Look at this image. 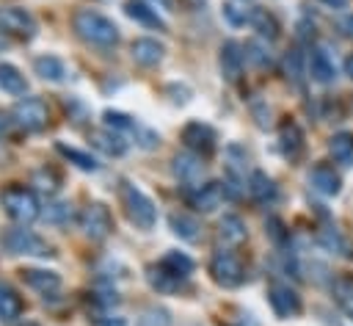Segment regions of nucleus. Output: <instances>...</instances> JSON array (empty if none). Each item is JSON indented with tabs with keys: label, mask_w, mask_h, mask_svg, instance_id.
<instances>
[{
	"label": "nucleus",
	"mask_w": 353,
	"mask_h": 326,
	"mask_svg": "<svg viewBox=\"0 0 353 326\" xmlns=\"http://www.w3.org/2000/svg\"><path fill=\"white\" fill-rule=\"evenodd\" d=\"M210 276L221 287H240L243 279H245V268H243V262L234 251L221 249L210 257Z\"/></svg>",
	"instance_id": "obj_4"
},
{
	"label": "nucleus",
	"mask_w": 353,
	"mask_h": 326,
	"mask_svg": "<svg viewBox=\"0 0 353 326\" xmlns=\"http://www.w3.org/2000/svg\"><path fill=\"white\" fill-rule=\"evenodd\" d=\"M223 196H226L223 182H204V185H199V188L190 193V204H193L196 210H201V213H212V210L221 204Z\"/></svg>",
	"instance_id": "obj_17"
},
{
	"label": "nucleus",
	"mask_w": 353,
	"mask_h": 326,
	"mask_svg": "<svg viewBox=\"0 0 353 326\" xmlns=\"http://www.w3.org/2000/svg\"><path fill=\"white\" fill-rule=\"evenodd\" d=\"M245 235H248V229H245V224H243L240 215L229 213V215H223V218L218 221V238H221L226 246H240V243L245 240Z\"/></svg>",
	"instance_id": "obj_22"
},
{
	"label": "nucleus",
	"mask_w": 353,
	"mask_h": 326,
	"mask_svg": "<svg viewBox=\"0 0 353 326\" xmlns=\"http://www.w3.org/2000/svg\"><path fill=\"white\" fill-rule=\"evenodd\" d=\"M248 22H251V28L259 33V36H265V39H279V22H276V17L270 14V11H265V8H251V17H248Z\"/></svg>",
	"instance_id": "obj_31"
},
{
	"label": "nucleus",
	"mask_w": 353,
	"mask_h": 326,
	"mask_svg": "<svg viewBox=\"0 0 353 326\" xmlns=\"http://www.w3.org/2000/svg\"><path fill=\"white\" fill-rule=\"evenodd\" d=\"M279 149H281V155H284L290 163H298V160L303 157V149H306L303 133H301V127H298L295 122H290V119L279 127Z\"/></svg>",
	"instance_id": "obj_12"
},
{
	"label": "nucleus",
	"mask_w": 353,
	"mask_h": 326,
	"mask_svg": "<svg viewBox=\"0 0 353 326\" xmlns=\"http://www.w3.org/2000/svg\"><path fill=\"white\" fill-rule=\"evenodd\" d=\"M317 243H320L323 249L334 251V254L353 257V246H350V243L339 235V229H334V227H320V232H317Z\"/></svg>",
	"instance_id": "obj_30"
},
{
	"label": "nucleus",
	"mask_w": 353,
	"mask_h": 326,
	"mask_svg": "<svg viewBox=\"0 0 353 326\" xmlns=\"http://www.w3.org/2000/svg\"><path fill=\"white\" fill-rule=\"evenodd\" d=\"M248 17H251V8H245V3H240V0H229V3H223V19H226L229 25L240 28V25L248 22Z\"/></svg>",
	"instance_id": "obj_37"
},
{
	"label": "nucleus",
	"mask_w": 353,
	"mask_h": 326,
	"mask_svg": "<svg viewBox=\"0 0 353 326\" xmlns=\"http://www.w3.org/2000/svg\"><path fill=\"white\" fill-rule=\"evenodd\" d=\"M33 72H36L41 80H50V83L66 80V64H63L58 55H39V58L33 61Z\"/></svg>",
	"instance_id": "obj_24"
},
{
	"label": "nucleus",
	"mask_w": 353,
	"mask_h": 326,
	"mask_svg": "<svg viewBox=\"0 0 353 326\" xmlns=\"http://www.w3.org/2000/svg\"><path fill=\"white\" fill-rule=\"evenodd\" d=\"M248 193L259 204H270L279 196V188H276L273 177H268L265 171H251V177H248Z\"/></svg>",
	"instance_id": "obj_21"
},
{
	"label": "nucleus",
	"mask_w": 353,
	"mask_h": 326,
	"mask_svg": "<svg viewBox=\"0 0 353 326\" xmlns=\"http://www.w3.org/2000/svg\"><path fill=\"white\" fill-rule=\"evenodd\" d=\"M44 218H47L50 224H66V221L72 218V204H69V202H55V204H47Z\"/></svg>",
	"instance_id": "obj_39"
},
{
	"label": "nucleus",
	"mask_w": 353,
	"mask_h": 326,
	"mask_svg": "<svg viewBox=\"0 0 353 326\" xmlns=\"http://www.w3.org/2000/svg\"><path fill=\"white\" fill-rule=\"evenodd\" d=\"M268 301H270V309L276 312V318H281V320L295 318V315H301V309H303L298 290L290 287L287 282H270V287H268Z\"/></svg>",
	"instance_id": "obj_6"
},
{
	"label": "nucleus",
	"mask_w": 353,
	"mask_h": 326,
	"mask_svg": "<svg viewBox=\"0 0 353 326\" xmlns=\"http://www.w3.org/2000/svg\"><path fill=\"white\" fill-rule=\"evenodd\" d=\"M22 315V298L14 287L0 285V320H17Z\"/></svg>",
	"instance_id": "obj_32"
},
{
	"label": "nucleus",
	"mask_w": 353,
	"mask_h": 326,
	"mask_svg": "<svg viewBox=\"0 0 353 326\" xmlns=\"http://www.w3.org/2000/svg\"><path fill=\"white\" fill-rule=\"evenodd\" d=\"M0 30L17 39H33L36 19L25 8H0Z\"/></svg>",
	"instance_id": "obj_10"
},
{
	"label": "nucleus",
	"mask_w": 353,
	"mask_h": 326,
	"mask_svg": "<svg viewBox=\"0 0 353 326\" xmlns=\"http://www.w3.org/2000/svg\"><path fill=\"white\" fill-rule=\"evenodd\" d=\"M218 61H221V75L229 80V83H237L240 80V75H243V64H245V50L237 44V41H223L221 44V55H218Z\"/></svg>",
	"instance_id": "obj_11"
},
{
	"label": "nucleus",
	"mask_w": 353,
	"mask_h": 326,
	"mask_svg": "<svg viewBox=\"0 0 353 326\" xmlns=\"http://www.w3.org/2000/svg\"><path fill=\"white\" fill-rule=\"evenodd\" d=\"M3 246L11 251V254H30V257H47L50 254V246L33 232V229H25V227H14L3 235Z\"/></svg>",
	"instance_id": "obj_5"
},
{
	"label": "nucleus",
	"mask_w": 353,
	"mask_h": 326,
	"mask_svg": "<svg viewBox=\"0 0 353 326\" xmlns=\"http://www.w3.org/2000/svg\"><path fill=\"white\" fill-rule=\"evenodd\" d=\"M0 88L11 97H22L28 91V80L14 64H0Z\"/></svg>",
	"instance_id": "obj_28"
},
{
	"label": "nucleus",
	"mask_w": 353,
	"mask_h": 326,
	"mask_svg": "<svg viewBox=\"0 0 353 326\" xmlns=\"http://www.w3.org/2000/svg\"><path fill=\"white\" fill-rule=\"evenodd\" d=\"M281 72H284V77H287L292 86H298V88L303 86L306 69H303V55H301L298 47H292V50L284 52V58H281Z\"/></svg>",
	"instance_id": "obj_29"
},
{
	"label": "nucleus",
	"mask_w": 353,
	"mask_h": 326,
	"mask_svg": "<svg viewBox=\"0 0 353 326\" xmlns=\"http://www.w3.org/2000/svg\"><path fill=\"white\" fill-rule=\"evenodd\" d=\"M135 326H171V312L163 307H149Z\"/></svg>",
	"instance_id": "obj_38"
},
{
	"label": "nucleus",
	"mask_w": 353,
	"mask_h": 326,
	"mask_svg": "<svg viewBox=\"0 0 353 326\" xmlns=\"http://www.w3.org/2000/svg\"><path fill=\"white\" fill-rule=\"evenodd\" d=\"M182 141H185V146L193 152V155H199V157H210L212 152H215V130L210 127V124H204V122H188L185 127H182Z\"/></svg>",
	"instance_id": "obj_9"
},
{
	"label": "nucleus",
	"mask_w": 353,
	"mask_h": 326,
	"mask_svg": "<svg viewBox=\"0 0 353 326\" xmlns=\"http://www.w3.org/2000/svg\"><path fill=\"white\" fill-rule=\"evenodd\" d=\"M58 152L72 163V166H77L80 171H97L99 169V163L88 155V152H83V149H74V146H66V144H58Z\"/></svg>",
	"instance_id": "obj_34"
},
{
	"label": "nucleus",
	"mask_w": 353,
	"mask_h": 326,
	"mask_svg": "<svg viewBox=\"0 0 353 326\" xmlns=\"http://www.w3.org/2000/svg\"><path fill=\"white\" fill-rule=\"evenodd\" d=\"M47 119H50L47 105L41 99H36V97H25V99H19L14 105V122L28 133H36V130L47 127Z\"/></svg>",
	"instance_id": "obj_8"
},
{
	"label": "nucleus",
	"mask_w": 353,
	"mask_h": 326,
	"mask_svg": "<svg viewBox=\"0 0 353 326\" xmlns=\"http://www.w3.org/2000/svg\"><path fill=\"white\" fill-rule=\"evenodd\" d=\"M309 182H312V188H314L317 193H323V196H336L339 188H342L339 174H336L334 166H328V163H317V166H312V171H309Z\"/></svg>",
	"instance_id": "obj_15"
},
{
	"label": "nucleus",
	"mask_w": 353,
	"mask_h": 326,
	"mask_svg": "<svg viewBox=\"0 0 353 326\" xmlns=\"http://www.w3.org/2000/svg\"><path fill=\"white\" fill-rule=\"evenodd\" d=\"M17 326H39L36 320H22V323H17Z\"/></svg>",
	"instance_id": "obj_43"
},
{
	"label": "nucleus",
	"mask_w": 353,
	"mask_h": 326,
	"mask_svg": "<svg viewBox=\"0 0 353 326\" xmlns=\"http://www.w3.org/2000/svg\"><path fill=\"white\" fill-rule=\"evenodd\" d=\"M339 30H342L347 39H353V14H345V17L339 19Z\"/></svg>",
	"instance_id": "obj_40"
},
{
	"label": "nucleus",
	"mask_w": 353,
	"mask_h": 326,
	"mask_svg": "<svg viewBox=\"0 0 353 326\" xmlns=\"http://www.w3.org/2000/svg\"><path fill=\"white\" fill-rule=\"evenodd\" d=\"M154 3H157V0H154ZM160 6H163V8H168V0H160Z\"/></svg>",
	"instance_id": "obj_44"
},
{
	"label": "nucleus",
	"mask_w": 353,
	"mask_h": 326,
	"mask_svg": "<svg viewBox=\"0 0 353 326\" xmlns=\"http://www.w3.org/2000/svg\"><path fill=\"white\" fill-rule=\"evenodd\" d=\"M80 227L91 240H105L113 232V215L102 202H91L80 215Z\"/></svg>",
	"instance_id": "obj_7"
},
{
	"label": "nucleus",
	"mask_w": 353,
	"mask_h": 326,
	"mask_svg": "<svg viewBox=\"0 0 353 326\" xmlns=\"http://www.w3.org/2000/svg\"><path fill=\"white\" fill-rule=\"evenodd\" d=\"M331 296L339 304V309L353 320V274H339L331 282Z\"/></svg>",
	"instance_id": "obj_23"
},
{
	"label": "nucleus",
	"mask_w": 353,
	"mask_h": 326,
	"mask_svg": "<svg viewBox=\"0 0 353 326\" xmlns=\"http://www.w3.org/2000/svg\"><path fill=\"white\" fill-rule=\"evenodd\" d=\"M323 3H325V6H331V8H342L347 0H323Z\"/></svg>",
	"instance_id": "obj_42"
},
{
	"label": "nucleus",
	"mask_w": 353,
	"mask_h": 326,
	"mask_svg": "<svg viewBox=\"0 0 353 326\" xmlns=\"http://www.w3.org/2000/svg\"><path fill=\"white\" fill-rule=\"evenodd\" d=\"M160 262H163L168 271H174V274H179V276H185V279H188V274L193 271V260H190L188 254H182V251H165Z\"/></svg>",
	"instance_id": "obj_36"
},
{
	"label": "nucleus",
	"mask_w": 353,
	"mask_h": 326,
	"mask_svg": "<svg viewBox=\"0 0 353 326\" xmlns=\"http://www.w3.org/2000/svg\"><path fill=\"white\" fill-rule=\"evenodd\" d=\"M243 50H245V61H251L256 69H268L273 64V55H270L268 44H262V41H245Z\"/></svg>",
	"instance_id": "obj_35"
},
{
	"label": "nucleus",
	"mask_w": 353,
	"mask_h": 326,
	"mask_svg": "<svg viewBox=\"0 0 353 326\" xmlns=\"http://www.w3.org/2000/svg\"><path fill=\"white\" fill-rule=\"evenodd\" d=\"M168 224H171V232L179 238V240H188V243H196L201 238V224L196 215L190 213H171L168 215Z\"/></svg>",
	"instance_id": "obj_19"
},
{
	"label": "nucleus",
	"mask_w": 353,
	"mask_h": 326,
	"mask_svg": "<svg viewBox=\"0 0 353 326\" xmlns=\"http://www.w3.org/2000/svg\"><path fill=\"white\" fill-rule=\"evenodd\" d=\"M124 14H127L130 19H135L138 25H143V28L165 30V22L160 19L157 8H152V6H149V3H143V0H127V3H124Z\"/></svg>",
	"instance_id": "obj_18"
},
{
	"label": "nucleus",
	"mask_w": 353,
	"mask_h": 326,
	"mask_svg": "<svg viewBox=\"0 0 353 326\" xmlns=\"http://www.w3.org/2000/svg\"><path fill=\"white\" fill-rule=\"evenodd\" d=\"M174 177L179 180V182H185V185H201V177H204V163H201V157L199 155H193V152H179V155H174Z\"/></svg>",
	"instance_id": "obj_13"
},
{
	"label": "nucleus",
	"mask_w": 353,
	"mask_h": 326,
	"mask_svg": "<svg viewBox=\"0 0 353 326\" xmlns=\"http://www.w3.org/2000/svg\"><path fill=\"white\" fill-rule=\"evenodd\" d=\"M72 28L74 33L88 41V44H97V47H113L119 41V28L113 19H108L105 14L99 11H91V8H83L72 17Z\"/></svg>",
	"instance_id": "obj_1"
},
{
	"label": "nucleus",
	"mask_w": 353,
	"mask_h": 326,
	"mask_svg": "<svg viewBox=\"0 0 353 326\" xmlns=\"http://www.w3.org/2000/svg\"><path fill=\"white\" fill-rule=\"evenodd\" d=\"M102 122H105V127L108 130H113V133H138L141 130V124L132 119V116H127V113H121V111H105L102 113Z\"/></svg>",
	"instance_id": "obj_33"
},
{
	"label": "nucleus",
	"mask_w": 353,
	"mask_h": 326,
	"mask_svg": "<svg viewBox=\"0 0 353 326\" xmlns=\"http://www.w3.org/2000/svg\"><path fill=\"white\" fill-rule=\"evenodd\" d=\"M328 152L339 166H353V133H334L328 138Z\"/></svg>",
	"instance_id": "obj_27"
},
{
	"label": "nucleus",
	"mask_w": 353,
	"mask_h": 326,
	"mask_svg": "<svg viewBox=\"0 0 353 326\" xmlns=\"http://www.w3.org/2000/svg\"><path fill=\"white\" fill-rule=\"evenodd\" d=\"M309 72H312V77H314L317 83H331V80H334L336 69H334L331 55H328L323 47H314V50H312V58H309Z\"/></svg>",
	"instance_id": "obj_26"
},
{
	"label": "nucleus",
	"mask_w": 353,
	"mask_h": 326,
	"mask_svg": "<svg viewBox=\"0 0 353 326\" xmlns=\"http://www.w3.org/2000/svg\"><path fill=\"white\" fill-rule=\"evenodd\" d=\"M345 75H347V77L353 80V52H350V55L345 58Z\"/></svg>",
	"instance_id": "obj_41"
},
{
	"label": "nucleus",
	"mask_w": 353,
	"mask_h": 326,
	"mask_svg": "<svg viewBox=\"0 0 353 326\" xmlns=\"http://www.w3.org/2000/svg\"><path fill=\"white\" fill-rule=\"evenodd\" d=\"M119 196H121V204H124V213L127 218L138 227V229H152L154 221H157V210H154V202L132 182H121L119 185Z\"/></svg>",
	"instance_id": "obj_2"
},
{
	"label": "nucleus",
	"mask_w": 353,
	"mask_h": 326,
	"mask_svg": "<svg viewBox=\"0 0 353 326\" xmlns=\"http://www.w3.org/2000/svg\"><path fill=\"white\" fill-rule=\"evenodd\" d=\"M0 204H3L6 213H8L14 221H19L22 227L30 224V221H36V218L41 215V207H39L36 193L28 191V188H22V185H8V188H3V191H0Z\"/></svg>",
	"instance_id": "obj_3"
},
{
	"label": "nucleus",
	"mask_w": 353,
	"mask_h": 326,
	"mask_svg": "<svg viewBox=\"0 0 353 326\" xmlns=\"http://www.w3.org/2000/svg\"><path fill=\"white\" fill-rule=\"evenodd\" d=\"M19 276L30 290H36L41 296H52L61 287V276L55 271H47V268H22Z\"/></svg>",
	"instance_id": "obj_14"
},
{
	"label": "nucleus",
	"mask_w": 353,
	"mask_h": 326,
	"mask_svg": "<svg viewBox=\"0 0 353 326\" xmlns=\"http://www.w3.org/2000/svg\"><path fill=\"white\" fill-rule=\"evenodd\" d=\"M130 52H132V61L141 64V66H157L163 61V52L165 47L157 41V39H149V36H141L130 44Z\"/></svg>",
	"instance_id": "obj_16"
},
{
	"label": "nucleus",
	"mask_w": 353,
	"mask_h": 326,
	"mask_svg": "<svg viewBox=\"0 0 353 326\" xmlns=\"http://www.w3.org/2000/svg\"><path fill=\"white\" fill-rule=\"evenodd\" d=\"M146 279H149V285H152L157 293H174V290H179V287H182V282H185V276H179V274L168 271L163 262L152 265V268H149V274H146Z\"/></svg>",
	"instance_id": "obj_20"
},
{
	"label": "nucleus",
	"mask_w": 353,
	"mask_h": 326,
	"mask_svg": "<svg viewBox=\"0 0 353 326\" xmlns=\"http://www.w3.org/2000/svg\"><path fill=\"white\" fill-rule=\"evenodd\" d=\"M91 144L97 149H102L105 155H113V157H121L127 152V141L121 133H113V130H94L91 133Z\"/></svg>",
	"instance_id": "obj_25"
}]
</instances>
